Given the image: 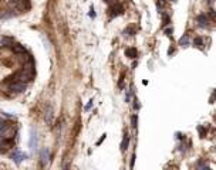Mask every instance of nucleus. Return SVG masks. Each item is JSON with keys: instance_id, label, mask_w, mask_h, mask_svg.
I'll list each match as a JSON object with an SVG mask.
<instances>
[{"instance_id": "25", "label": "nucleus", "mask_w": 216, "mask_h": 170, "mask_svg": "<svg viewBox=\"0 0 216 170\" xmlns=\"http://www.w3.org/2000/svg\"><path fill=\"white\" fill-rule=\"evenodd\" d=\"M176 138H178L179 140H182V139H185V136L182 135V133H179V132H178V133H176Z\"/></svg>"}, {"instance_id": "3", "label": "nucleus", "mask_w": 216, "mask_h": 170, "mask_svg": "<svg viewBox=\"0 0 216 170\" xmlns=\"http://www.w3.org/2000/svg\"><path fill=\"white\" fill-rule=\"evenodd\" d=\"M196 23L200 29H206V27L209 26V17L206 16L205 13H200V14L196 16Z\"/></svg>"}, {"instance_id": "24", "label": "nucleus", "mask_w": 216, "mask_h": 170, "mask_svg": "<svg viewBox=\"0 0 216 170\" xmlns=\"http://www.w3.org/2000/svg\"><path fill=\"white\" fill-rule=\"evenodd\" d=\"M209 14H211L212 19H216V11L215 10H211V11H209Z\"/></svg>"}, {"instance_id": "4", "label": "nucleus", "mask_w": 216, "mask_h": 170, "mask_svg": "<svg viewBox=\"0 0 216 170\" xmlns=\"http://www.w3.org/2000/svg\"><path fill=\"white\" fill-rule=\"evenodd\" d=\"M122 13H124V7H122L121 3H115V4H112L111 9H109V14H111V17L121 16Z\"/></svg>"}, {"instance_id": "5", "label": "nucleus", "mask_w": 216, "mask_h": 170, "mask_svg": "<svg viewBox=\"0 0 216 170\" xmlns=\"http://www.w3.org/2000/svg\"><path fill=\"white\" fill-rule=\"evenodd\" d=\"M53 118H54V111H53V106L47 105L45 106V114H44V121L47 125H53Z\"/></svg>"}, {"instance_id": "10", "label": "nucleus", "mask_w": 216, "mask_h": 170, "mask_svg": "<svg viewBox=\"0 0 216 170\" xmlns=\"http://www.w3.org/2000/svg\"><path fill=\"white\" fill-rule=\"evenodd\" d=\"M125 55L128 57V58H136V55H138V51H136V48L134 47H129L125 50Z\"/></svg>"}, {"instance_id": "11", "label": "nucleus", "mask_w": 216, "mask_h": 170, "mask_svg": "<svg viewBox=\"0 0 216 170\" xmlns=\"http://www.w3.org/2000/svg\"><path fill=\"white\" fill-rule=\"evenodd\" d=\"M128 145H129V135L128 133H125L122 142H121V152H125L127 147H128Z\"/></svg>"}, {"instance_id": "1", "label": "nucleus", "mask_w": 216, "mask_h": 170, "mask_svg": "<svg viewBox=\"0 0 216 170\" xmlns=\"http://www.w3.org/2000/svg\"><path fill=\"white\" fill-rule=\"evenodd\" d=\"M9 85V89L13 91V92H23L24 89H26L27 84L24 82H20V81H13V82H7Z\"/></svg>"}, {"instance_id": "16", "label": "nucleus", "mask_w": 216, "mask_h": 170, "mask_svg": "<svg viewBox=\"0 0 216 170\" xmlns=\"http://www.w3.org/2000/svg\"><path fill=\"white\" fill-rule=\"evenodd\" d=\"M134 34H135V30L131 29V27H128V29L124 30V36H134Z\"/></svg>"}, {"instance_id": "12", "label": "nucleus", "mask_w": 216, "mask_h": 170, "mask_svg": "<svg viewBox=\"0 0 216 170\" xmlns=\"http://www.w3.org/2000/svg\"><path fill=\"white\" fill-rule=\"evenodd\" d=\"M193 47L196 48H203V38L202 37H196L193 40Z\"/></svg>"}, {"instance_id": "20", "label": "nucleus", "mask_w": 216, "mask_h": 170, "mask_svg": "<svg viewBox=\"0 0 216 170\" xmlns=\"http://www.w3.org/2000/svg\"><path fill=\"white\" fill-rule=\"evenodd\" d=\"M88 14H90V17H93V19L95 17V11H94V7H93V6L90 7V13H88Z\"/></svg>"}, {"instance_id": "17", "label": "nucleus", "mask_w": 216, "mask_h": 170, "mask_svg": "<svg viewBox=\"0 0 216 170\" xmlns=\"http://www.w3.org/2000/svg\"><path fill=\"white\" fill-rule=\"evenodd\" d=\"M196 167L198 169H209V166L206 165V163H203L202 160H199V162L196 163Z\"/></svg>"}, {"instance_id": "27", "label": "nucleus", "mask_w": 216, "mask_h": 170, "mask_svg": "<svg viewBox=\"0 0 216 170\" xmlns=\"http://www.w3.org/2000/svg\"><path fill=\"white\" fill-rule=\"evenodd\" d=\"M105 136H107V135H102V136H101V139H100V140L97 142V145H100V143H101V142H102V140H104V139H105Z\"/></svg>"}, {"instance_id": "28", "label": "nucleus", "mask_w": 216, "mask_h": 170, "mask_svg": "<svg viewBox=\"0 0 216 170\" xmlns=\"http://www.w3.org/2000/svg\"><path fill=\"white\" fill-rule=\"evenodd\" d=\"M215 98H216V89H215V92H213V96L211 98V102H213V101H215Z\"/></svg>"}, {"instance_id": "29", "label": "nucleus", "mask_w": 216, "mask_h": 170, "mask_svg": "<svg viewBox=\"0 0 216 170\" xmlns=\"http://www.w3.org/2000/svg\"><path fill=\"white\" fill-rule=\"evenodd\" d=\"M172 53H173V48H169V50H168V55H171Z\"/></svg>"}, {"instance_id": "18", "label": "nucleus", "mask_w": 216, "mask_h": 170, "mask_svg": "<svg viewBox=\"0 0 216 170\" xmlns=\"http://www.w3.org/2000/svg\"><path fill=\"white\" fill-rule=\"evenodd\" d=\"M139 108H141V104H139L138 98H135L134 99V109H139Z\"/></svg>"}, {"instance_id": "21", "label": "nucleus", "mask_w": 216, "mask_h": 170, "mask_svg": "<svg viewBox=\"0 0 216 170\" xmlns=\"http://www.w3.org/2000/svg\"><path fill=\"white\" fill-rule=\"evenodd\" d=\"M134 165H135V154H132V157H131V163H129V167L132 169Z\"/></svg>"}, {"instance_id": "2", "label": "nucleus", "mask_w": 216, "mask_h": 170, "mask_svg": "<svg viewBox=\"0 0 216 170\" xmlns=\"http://www.w3.org/2000/svg\"><path fill=\"white\" fill-rule=\"evenodd\" d=\"M37 132H36V129L33 128L31 130H30V139H29V146H30V150L31 152H36V149H37Z\"/></svg>"}, {"instance_id": "23", "label": "nucleus", "mask_w": 216, "mask_h": 170, "mask_svg": "<svg viewBox=\"0 0 216 170\" xmlns=\"http://www.w3.org/2000/svg\"><path fill=\"white\" fill-rule=\"evenodd\" d=\"M91 106H93V99H91V101L86 105V111H90V109H91Z\"/></svg>"}, {"instance_id": "15", "label": "nucleus", "mask_w": 216, "mask_h": 170, "mask_svg": "<svg viewBox=\"0 0 216 170\" xmlns=\"http://www.w3.org/2000/svg\"><path fill=\"white\" fill-rule=\"evenodd\" d=\"M198 132H199L200 138H205V136H206V129L203 126H198Z\"/></svg>"}, {"instance_id": "8", "label": "nucleus", "mask_w": 216, "mask_h": 170, "mask_svg": "<svg viewBox=\"0 0 216 170\" xmlns=\"http://www.w3.org/2000/svg\"><path fill=\"white\" fill-rule=\"evenodd\" d=\"M11 48H13V51L16 54H22V55H27V50L23 47V45L20 44H13L11 45Z\"/></svg>"}, {"instance_id": "13", "label": "nucleus", "mask_w": 216, "mask_h": 170, "mask_svg": "<svg viewBox=\"0 0 216 170\" xmlns=\"http://www.w3.org/2000/svg\"><path fill=\"white\" fill-rule=\"evenodd\" d=\"M131 126H132L134 129L138 128V115H132V116H131Z\"/></svg>"}, {"instance_id": "14", "label": "nucleus", "mask_w": 216, "mask_h": 170, "mask_svg": "<svg viewBox=\"0 0 216 170\" xmlns=\"http://www.w3.org/2000/svg\"><path fill=\"white\" fill-rule=\"evenodd\" d=\"M162 27H166L169 23H171V19H169V16L168 14H162Z\"/></svg>"}, {"instance_id": "22", "label": "nucleus", "mask_w": 216, "mask_h": 170, "mask_svg": "<svg viewBox=\"0 0 216 170\" xmlns=\"http://www.w3.org/2000/svg\"><path fill=\"white\" fill-rule=\"evenodd\" d=\"M131 92H132V91H128V92H127V95H125V102H129V101H131Z\"/></svg>"}, {"instance_id": "9", "label": "nucleus", "mask_w": 216, "mask_h": 170, "mask_svg": "<svg viewBox=\"0 0 216 170\" xmlns=\"http://www.w3.org/2000/svg\"><path fill=\"white\" fill-rule=\"evenodd\" d=\"M189 44H191V40H189V36L188 34H184L179 38V45L181 47H189Z\"/></svg>"}, {"instance_id": "7", "label": "nucleus", "mask_w": 216, "mask_h": 170, "mask_svg": "<svg viewBox=\"0 0 216 170\" xmlns=\"http://www.w3.org/2000/svg\"><path fill=\"white\" fill-rule=\"evenodd\" d=\"M48 160H50V149L44 147L43 150H41V163H43V165H47Z\"/></svg>"}, {"instance_id": "6", "label": "nucleus", "mask_w": 216, "mask_h": 170, "mask_svg": "<svg viewBox=\"0 0 216 170\" xmlns=\"http://www.w3.org/2000/svg\"><path fill=\"white\" fill-rule=\"evenodd\" d=\"M11 159H13V162L16 163V165H20V163L23 162L24 159H27V154L26 153H23L22 150H16L14 153H11Z\"/></svg>"}, {"instance_id": "19", "label": "nucleus", "mask_w": 216, "mask_h": 170, "mask_svg": "<svg viewBox=\"0 0 216 170\" xmlns=\"http://www.w3.org/2000/svg\"><path fill=\"white\" fill-rule=\"evenodd\" d=\"M172 31H173V30L171 29V27H168V29H165V30H163V33H165V34L168 36V37H171V36H172Z\"/></svg>"}, {"instance_id": "26", "label": "nucleus", "mask_w": 216, "mask_h": 170, "mask_svg": "<svg viewBox=\"0 0 216 170\" xmlns=\"http://www.w3.org/2000/svg\"><path fill=\"white\" fill-rule=\"evenodd\" d=\"M156 9H158V11H159V13H161V10H162V4H161L159 2L156 3Z\"/></svg>"}]
</instances>
